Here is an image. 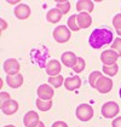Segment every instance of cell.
<instances>
[{
    "mask_svg": "<svg viewBox=\"0 0 121 127\" xmlns=\"http://www.w3.org/2000/svg\"><path fill=\"white\" fill-rule=\"evenodd\" d=\"M6 84L7 86L11 88H18L23 85V76L21 74H16V75H7L6 78Z\"/></svg>",
    "mask_w": 121,
    "mask_h": 127,
    "instance_id": "17",
    "label": "cell"
},
{
    "mask_svg": "<svg viewBox=\"0 0 121 127\" xmlns=\"http://www.w3.org/2000/svg\"><path fill=\"white\" fill-rule=\"evenodd\" d=\"M20 63L15 58H9L5 61L4 63V71L7 74V75H16V74H20Z\"/></svg>",
    "mask_w": 121,
    "mask_h": 127,
    "instance_id": "8",
    "label": "cell"
},
{
    "mask_svg": "<svg viewBox=\"0 0 121 127\" xmlns=\"http://www.w3.org/2000/svg\"><path fill=\"white\" fill-rule=\"evenodd\" d=\"M56 7L60 9L63 15H65V13H68L69 10H70V2L67 1V0H60V1H57Z\"/></svg>",
    "mask_w": 121,
    "mask_h": 127,
    "instance_id": "23",
    "label": "cell"
},
{
    "mask_svg": "<svg viewBox=\"0 0 121 127\" xmlns=\"http://www.w3.org/2000/svg\"><path fill=\"white\" fill-rule=\"evenodd\" d=\"M4 127H16V126H13V125H6V126H4Z\"/></svg>",
    "mask_w": 121,
    "mask_h": 127,
    "instance_id": "35",
    "label": "cell"
},
{
    "mask_svg": "<svg viewBox=\"0 0 121 127\" xmlns=\"http://www.w3.org/2000/svg\"><path fill=\"white\" fill-rule=\"evenodd\" d=\"M0 22H1V32H4V30L7 28V23L5 22V20H2V18L0 20Z\"/></svg>",
    "mask_w": 121,
    "mask_h": 127,
    "instance_id": "31",
    "label": "cell"
},
{
    "mask_svg": "<svg viewBox=\"0 0 121 127\" xmlns=\"http://www.w3.org/2000/svg\"><path fill=\"white\" fill-rule=\"evenodd\" d=\"M68 28L73 32H79L80 27L78 24V15H73L68 18Z\"/></svg>",
    "mask_w": 121,
    "mask_h": 127,
    "instance_id": "22",
    "label": "cell"
},
{
    "mask_svg": "<svg viewBox=\"0 0 121 127\" xmlns=\"http://www.w3.org/2000/svg\"><path fill=\"white\" fill-rule=\"evenodd\" d=\"M9 4H11V5H13V4H18V0H10Z\"/></svg>",
    "mask_w": 121,
    "mask_h": 127,
    "instance_id": "32",
    "label": "cell"
},
{
    "mask_svg": "<svg viewBox=\"0 0 121 127\" xmlns=\"http://www.w3.org/2000/svg\"><path fill=\"white\" fill-rule=\"evenodd\" d=\"M113 26H114V28H115L116 32L121 30V13H118V15L114 16V18H113Z\"/></svg>",
    "mask_w": 121,
    "mask_h": 127,
    "instance_id": "27",
    "label": "cell"
},
{
    "mask_svg": "<svg viewBox=\"0 0 121 127\" xmlns=\"http://www.w3.org/2000/svg\"><path fill=\"white\" fill-rule=\"evenodd\" d=\"M111 126H113V127H121V116L115 117V119L113 120Z\"/></svg>",
    "mask_w": 121,
    "mask_h": 127,
    "instance_id": "28",
    "label": "cell"
},
{
    "mask_svg": "<svg viewBox=\"0 0 121 127\" xmlns=\"http://www.w3.org/2000/svg\"><path fill=\"white\" fill-rule=\"evenodd\" d=\"M114 40L113 32L108 28H97L91 33L89 38V44L92 49L98 50L102 49L104 45H109Z\"/></svg>",
    "mask_w": 121,
    "mask_h": 127,
    "instance_id": "1",
    "label": "cell"
},
{
    "mask_svg": "<svg viewBox=\"0 0 121 127\" xmlns=\"http://www.w3.org/2000/svg\"><path fill=\"white\" fill-rule=\"evenodd\" d=\"M120 111V108H119V104L115 103V102H107L102 105L101 113L102 115L107 119H114L119 114Z\"/></svg>",
    "mask_w": 121,
    "mask_h": 127,
    "instance_id": "3",
    "label": "cell"
},
{
    "mask_svg": "<svg viewBox=\"0 0 121 127\" xmlns=\"http://www.w3.org/2000/svg\"><path fill=\"white\" fill-rule=\"evenodd\" d=\"M13 13H15V16H16L18 20H21V21L27 20L30 16V7L28 5H26V4H18V5L15 7Z\"/></svg>",
    "mask_w": 121,
    "mask_h": 127,
    "instance_id": "11",
    "label": "cell"
},
{
    "mask_svg": "<svg viewBox=\"0 0 121 127\" xmlns=\"http://www.w3.org/2000/svg\"><path fill=\"white\" fill-rule=\"evenodd\" d=\"M36 127H45V125H44V122H40V124H39Z\"/></svg>",
    "mask_w": 121,
    "mask_h": 127,
    "instance_id": "33",
    "label": "cell"
},
{
    "mask_svg": "<svg viewBox=\"0 0 121 127\" xmlns=\"http://www.w3.org/2000/svg\"><path fill=\"white\" fill-rule=\"evenodd\" d=\"M81 86V79L79 76H70L64 80V87L68 91H75Z\"/></svg>",
    "mask_w": 121,
    "mask_h": 127,
    "instance_id": "16",
    "label": "cell"
},
{
    "mask_svg": "<svg viewBox=\"0 0 121 127\" xmlns=\"http://www.w3.org/2000/svg\"><path fill=\"white\" fill-rule=\"evenodd\" d=\"M103 73L107 75V76H115L119 71V65L118 64H114V65H103Z\"/></svg>",
    "mask_w": 121,
    "mask_h": 127,
    "instance_id": "21",
    "label": "cell"
},
{
    "mask_svg": "<svg viewBox=\"0 0 121 127\" xmlns=\"http://www.w3.org/2000/svg\"><path fill=\"white\" fill-rule=\"evenodd\" d=\"M60 59H62V63H63L65 67H68V68H74V67L76 65V63H78L79 57H76L74 52L68 51V52H64V53L62 55Z\"/></svg>",
    "mask_w": 121,
    "mask_h": 127,
    "instance_id": "12",
    "label": "cell"
},
{
    "mask_svg": "<svg viewBox=\"0 0 121 127\" xmlns=\"http://www.w3.org/2000/svg\"><path fill=\"white\" fill-rule=\"evenodd\" d=\"M94 88H96L99 93H108V92H110L111 88H113V80H111L109 76L102 75L101 78L97 80L96 87Z\"/></svg>",
    "mask_w": 121,
    "mask_h": 127,
    "instance_id": "5",
    "label": "cell"
},
{
    "mask_svg": "<svg viewBox=\"0 0 121 127\" xmlns=\"http://www.w3.org/2000/svg\"><path fill=\"white\" fill-rule=\"evenodd\" d=\"M111 50L116 51L119 57H121V38H116L114 39V42L111 44Z\"/></svg>",
    "mask_w": 121,
    "mask_h": 127,
    "instance_id": "25",
    "label": "cell"
},
{
    "mask_svg": "<svg viewBox=\"0 0 121 127\" xmlns=\"http://www.w3.org/2000/svg\"><path fill=\"white\" fill-rule=\"evenodd\" d=\"M119 58V55L114 50H104L101 55V61L103 62V65H114L116 64V61Z\"/></svg>",
    "mask_w": 121,
    "mask_h": 127,
    "instance_id": "7",
    "label": "cell"
},
{
    "mask_svg": "<svg viewBox=\"0 0 121 127\" xmlns=\"http://www.w3.org/2000/svg\"><path fill=\"white\" fill-rule=\"evenodd\" d=\"M116 33H118V35H119V36H120V38H121V30H118Z\"/></svg>",
    "mask_w": 121,
    "mask_h": 127,
    "instance_id": "34",
    "label": "cell"
},
{
    "mask_svg": "<svg viewBox=\"0 0 121 127\" xmlns=\"http://www.w3.org/2000/svg\"><path fill=\"white\" fill-rule=\"evenodd\" d=\"M78 24H79L80 29L90 28L91 24H92V17H91L90 13H87V12L78 13Z\"/></svg>",
    "mask_w": 121,
    "mask_h": 127,
    "instance_id": "14",
    "label": "cell"
},
{
    "mask_svg": "<svg viewBox=\"0 0 121 127\" xmlns=\"http://www.w3.org/2000/svg\"><path fill=\"white\" fill-rule=\"evenodd\" d=\"M76 10L80 12H87V13H91L92 11L94 10V4L93 1L91 0H80L76 2Z\"/></svg>",
    "mask_w": 121,
    "mask_h": 127,
    "instance_id": "15",
    "label": "cell"
},
{
    "mask_svg": "<svg viewBox=\"0 0 121 127\" xmlns=\"http://www.w3.org/2000/svg\"><path fill=\"white\" fill-rule=\"evenodd\" d=\"M40 122V117L36 114V111H34V110L28 111L23 117V124L26 127H36Z\"/></svg>",
    "mask_w": 121,
    "mask_h": 127,
    "instance_id": "9",
    "label": "cell"
},
{
    "mask_svg": "<svg viewBox=\"0 0 121 127\" xmlns=\"http://www.w3.org/2000/svg\"><path fill=\"white\" fill-rule=\"evenodd\" d=\"M119 96H120V98H121V88H120V91H119Z\"/></svg>",
    "mask_w": 121,
    "mask_h": 127,
    "instance_id": "36",
    "label": "cell"
},
{
    "mask_svg": "<svg viewBox=\"0 0 121 127\" xmlns=\"http://www.w3.org/2000/svg\"><path fill=\"white\" fill-rule=\"evenodd\" d=\"M18 110V103L13 99H9L1 103V111L5 115H13Z\"/></svg>",
    "mask_w": 121,
    "mask_h": 127,
    "instance_id": "10",
    "label": "cell"
},
{
    "mask_svg": "<svg viewBox=\"0 0 121 127\" xmlns=\"http://www.w3.org/2000/svg\"><path fill=\"white\" fill-rule=\"evenodd\" d=\"M52 127H69L64 121H56L52 124Z\"/></svg>",
    "mask_w": 121,
    "mask_h": 127,
    "instance_id": "29",
    "label": "cell"
},
{
    "mask_svg": "<svg viewBox=\"0 0 121 127\" xmlns=\"http://www.w3.org/2000/svg\"><path fill=\"white\" fill-rule=\"evenodd\" d=\"M36 93H38V98H40L42 100H52L53 95H55V90H53V87L51 85L42 84V85H40L38 87Z\"/></svg>",
    "mask_w": 121,
    "mask_h": 127,
    "instance_id": "6",
    "label": "cell"
},
{
    "mask_svg": "<svg viewBox=\"0 0 121 127\" xmlns=\"http://www.w3.org/2000/svg\"><path fill=\"white\" fill-rule=\"evenodd\" d=\"M75 114H76V117H78L80 121H82V122H87V121H90L91 119L93 117L94 111H93V108L91 107L90 104L82 103V104H80L79 107L76 108Z\"/></svg>",
    "mask_w": 121,
    "mask_h": 127,
    "instance_id": "2",
    "label": "cell"
},
{
    "mask_svg": "<svg viewBox=\"0 0 121 127\" xmlns=\"http://www.w3.org/2000/svg\"><path fill=\"white\" fill-rule=\"evenodd\" d=\"M102 74L101 71H92L90 74V76H89V82H90V85H91V87H96V82H97V80L101 78Z\"/></svg>",
    "mask_w": 121,
    "mask_h": 127,
    "instance_id": "24",
    "label": "cell"
},
{
    "mask_svg": "<svg viewBox=\"0 0 121 127\" xmlns=\"http://www.w3.org/2000/svg\"><path fill=\"white\" fill-rule=\"evenodd\" d=\"M36 108L40 111H47L52 108V100H42L40 98H36Z\"/></svg>",
    "mask_w": 121,
    "mask_h": 127,
    "instance_id": "19",
    "label": "cell"
},
{
    "mask_svg": "<svg viewBox=\"0 0 121 127\" xmlns=\"http://www.w3.org/2000/svg\"><path fill=\"white\" fill-rule=\"evenodd\" d=\"M85 59L81 58V57H79V59H78V63H76V65L73 68V70L75 71V73H81L84 69H85Z\"/></svg>",
    "mask_w": 121,
    "mask_h": 127,
    "instance_id": "26",
    "label": "cell"
},
{
    "mask_svg": "<svg viewBox=\"0 0 121 127\" xmlns=\"http://www.w3.org/2000/svg\"><path fill=\"white\" fill-rule=\"evenodd\" d=\"M49 85H51L53 88H58L62 85H64V78L57 75V76H50L49 78Z\"/></svg>",
    "mask_w": 121,
    "mask_h": 127,
    "instance_id": "20",
    "label": "cell"
},
{
    "mask_svg": "<svg viewBox=\"0 0 121 127\" xmlns=\"http://www.w3.org/2000/svg\"><path fill=\"white\" fill-rule=\"evenodd\" d=\"M0 98H1V103H2V102H6V100H9V99H11L10 95H9V93H6V92H1V93H0Z\"/></svg>",
    "mask_w": 121,
    "mask_h": 127,
    "instance_id": "30",
    "label": "cell"
},
{
    "mask_svg": "<svg viewBox=\"0 0 121 127\" xmlns=\"http://www.w3.org/2000/svg\"><path fill=\"white\" fill-rule=\"evenodd\" d=\"M62 16H63L62 11H60V9H57V7H53V9H51V10L47 12L46 20L49 21L50 23H57V22L60 21Z\"/></svg>",
    "mask_w": 121,
    "mask_h": 127,
    "instance_id": "18",
    "label": "cell"
},
{
    "mask_svg": "<svg viewBox=\"0 0 121 127\" xmlns=\"http://www.w3.org/2000/svg\"><path fill=\"white\" fill-rule=\"evenodd\" d=\"M70 29L65 26H58L53 30V39L58 44H64L70 39Z\"/></svg>",
    "mask_w": 121,
    "mask_h": 127,
    "instance_id": "4",
    "label": "cell"
},
{
    "mask_svg": "<svg viewBox=\"0 0 121 127\" xmlns=\"http://www.w3.org/2000/svg\"><path fill=\"white\" fill-rule=\"evenodd\" d=\"M60 63L57 59H50L46 64V74L50 76H57L60 73Z\"/></svg>",
    "mask_w": 121,
    "mask_h": 127,
    "instance_id": "13",
    "label": "cell"
}]
</instances>
